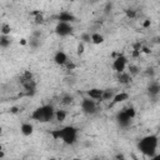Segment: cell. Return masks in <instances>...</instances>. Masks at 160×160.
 <instances>
[{
    "mask_svg": "<svg viewBox=\"0 0 160 160\" xmlns=\"http://www.w3.org/2000/svg\"><path fill=\"white\" fill-rule=\"evenodd\" d=\"M78 129L72 125H66V126H62L61 129L56 130L52 132V136L58 140H61L64 144L66 145H72L76 142L78 140Z\"/></svg>",
    "mask_w": 160,
    "mask_h": 160,
    "instance_id": "obj_2",
    "label": "cell"
},
{
    "mask_svg": "<svg viewBox=\"0 0 160 160\" xmlns=\"http://www.w3.org/2000/svg\"><path fill=\"white\" fill-rule=\"evenodd\" d=\"M10 31H11L10 25H8V24H2L1 25V34L2 35H10Z\"/></svg>",
    "mask_w": 160,
    "mask_h": 160,
    "instance_id": "obj_17",
    "label": "cell"
},
{
    "mask_svg": "<svg viewBox=\"0 0 160 160\" xmlns=\"http://www.w3.org/2000/svg\"><path fill=\"white\" fill-rule=\"evenodd\" d=\"M52 60H54V62H55L56 65H59V66H64V65H66V64L69 62L68 54H66L65 51H62V50L56 51V52L54 54Z\"/></svg>",
    "mask_w": 160,
    "mask_h": 160,
    "instance_id": "obj_7",
    "label": "cell"
},
{
    "mask_svg": "<svg viewBox=\"0 0 160 160\" xmlns=\"http://www.w3.org/2000/svg\"><path fill=\"white\" fill-rule=\"evenodd\" d=\"M129 99V94L128 92H125V91H120V92H118V94H114V96H112V104H119V102H124V101H126Z\"/></svg>",
    "mask_w": 160,
    "mask_h": 160,
    "instance_id": "obj_10",
    "label": "cell"
},
{
    "mask_svg": "<svg viewBox=\"0 0 160 160\" xmlns=\"http://www.w3.org/2000/svg\"><path fill=\"white\" fill-rule=\"evenodd\" d=\"M88 95L92 99H95L96 101L102 99V95H104V90H100V89H91L88 91Z\"/></svg>",
    "mask_w": 160,
    "mask_h": 160,
    "instance_id": "obj_12",
    "label": "cell"
},
{
    "mask_svg": "<svg viewBox=\"0 0 160 160\" xmlns=\"http://www.w3.org/2000/svg\"><path fill=\"white\" fill-rule=\"evenodd\" d=\"M131 119H132V118L126 112V110H122V111H120V112L118 114V122H119L121 126H128V125L130 124Z\"/></svg>",
    "mask_w": 160,
    "mask_h": 160,
    "instance_id": "obj_8",
    "label": "cell"
},
{
    "mask_svg": "<svg viewBox=\"0 0 160 160\" xmlns=\"http://www.w3.org/2000/svg\"><path fill=\"white\" fill-rule=\"evenodd\" d=\"M68 116V112L65 110H56L55 111V120H58L59 122H62Z\"/></svg>",
    "mask_w": 160,
    "mask_h": 160,
    "instance_id": "obj_16",
    "label": "cell"
},
{
    "mask_svg": "<svg viewBox=\"0 0 160 160\" xmlns=\"http://www.w3.org/2000/svg\"><path fill=\"white\" fill-rule=\"evenodd\" d=\"M80 108L81 110L85 112V114H89V115H92L96 112L98 110V104H96V100L92 99V98H84L80 102Z\"/></svg>",
    "mask_w": 160,
    "mask_h": 160,
    "instance_id": "obj_6",
    "label": "cell"
},
{
    "mask_svg": "<svg viewBox=\"0 0 160 160\" xmlns=\"http://www.w3.org/2000/svg\"><path fill=\"white\" fill-rule=\"evenodd\" d=\"M104 36L100 32H92L90 34V42H92L94 45H100L104 42Z\"/></svg>",
    "mask_w": 160,
    "mask_h": 160,
    "instance_id": "obj_11",
    "label": "cell"
},
{
    "mask_svg": "<svg viewBox=\"0 0 160 160\" xmlns=\"http://www.w3.org/2000/svg\"><path fill=\"white\" fill-rule=\"evenodd\" d=\"M55 109L52 105H41L39 108H36L32 114H31V119L35 121H40V122H48L51 121L52 119H55Z\"/></svg>",
    "mask_w": 160,
    "mask_h": 160,
    "instance_id": "obj_3",
    "label": "cell"
},
{
    "mask_svg": "<svg viewBox=\"0 0 160 160\" xmlns=\"http://www.w3.org/2000/svg\"><path fill=\"white\" fill-rule=\"evenodd\" d=\"M158 146H159V138L155 134L145 135L138 142L139 151L141 154H144L145 156H149V158H152V159L158 152Z\"/></svg>",
    "mask_w": 160,
    "mask_h": 160,
    "instance_id": "obj_1",
    "label": "cell"
},
{
    "mask_svg": "<svg viewBox=\"0 0 160 160\" xmlns=\"http://www.w3.org/2000/svg\"><path fill=\"white\" fill-rule=\"evenodd\" d=\"M59 20H60V21H69V22H72V21H74V16H72V14H70V12H68V11H64V12H61V14L59 15Z\"/></svg>",
    "mask_w": 160,
    "mask_h": 160,
    "instance_id": "obj_14",
    "label": "cell"
},
{
    "mask_svg": "<svg viewBox=\"0 0 160 160\" xmlns=\"http://www.w3.org/2000/svg\"><path fill=\"white\" fill-rule=\"evenodd\" d=\"M10 44H11V38H10V35H0V46L2 48V49H6V48H9L10 46Z\"/></svg>",
    "mask_w": 160,
    "mask_h": 160,
    "instance_id": "obj_13",
    "label": "cell"
},
{
    "mask_svg": "<svg viewBox=\"0 0 160 160\" xmlns=\"http://www.w3.org/2000/svg\"><path fill=\"white\" fill-rule=\"evenodd\" d=\"M118 79H119V81H120V82H122V84H126V82H129V81H130V79H131V75H130L128 71H124V72H120V74H118Z\"/></svg>",
    "mask_w": 160,
    "mask_h": 160,
    "instance_id": "obj_15",
    "label": "cell"
},
{
    "mask_svg": "<svg viewBox=\"0 0 160 160\" xmlns=\"http://www.w3.org/2000/svg\"><path fill=\"white\" fill-rule=\"evenodd\" d=\"M20 132H21L24 136H30V135H32V132H34V125H32L31 122H29V121L22 122V124L20 125Z\"/></svg>",
    "mask_w": 160,
    "mask_h": 160,
    "instance_id": "obj_9",
    "label": "cell"
},
{
    "mask_svg": "<svg viewBox=\"0 0 160 160\" xmlns=\"http://www.w3.org/2000/svg\"><path fill=\"white\" fill-rule=\"evenodd\" d=\"M154 159H160V152H159V154H158V152H156V155H155V156H154Z\"/></svg>",
    "mask_w": 160,
    "mask_h": 160,
    "instance_id": "obj_19",
    "label": "cell"
},
{
    "mask_svg": "<svg viewBox=\"0 0 160 160\" xmlns=\"http://www.w3.org/2000/svg\"><path fill=\"white\" fill-rule=\"evenodd\" d=\"M81 40H82V42H86V41L90 42V34H82L81 35Z\"/></svg>",
    "mask_w": 160,
    "mask_h": 160,
    "instance_id": "obj_18",
    "label": "cell"
},
{
    "mask_svg": "<svg viewBox=\"0 0 160 160\" xmlns=\"http://www.w3.org/2000/svg\"><path fill=\"white\" fill-rule=\"evenodd\" d=\"M74 31V26L71 22L69 21H60L58 20L56 25H55V34L60 38H66L69 35H71Z\"/></svg>",
    "mask_w": 160,
    "mask_h": 160,
    "instance_id": "obj_4",
    "label": "cell"
},
{
    "mask_svg": "<svg viewBox=\"0 0 160 160\" xmlns=\"http://www.w3.org/2000/svg\"><path fill=\"white\" fill-rule=\"evenodd\" d=\"M111 66H112L114 71H116L118 74L124 72V71H126V69L129 66V60H128V58L124 54H119L118 56L114 58Z\"/></svg>",
    "mask_w": 160,
    "mask_h": 160,
    "instance_id": "obj_5",
    "label": "cell"
}]
</instances>
